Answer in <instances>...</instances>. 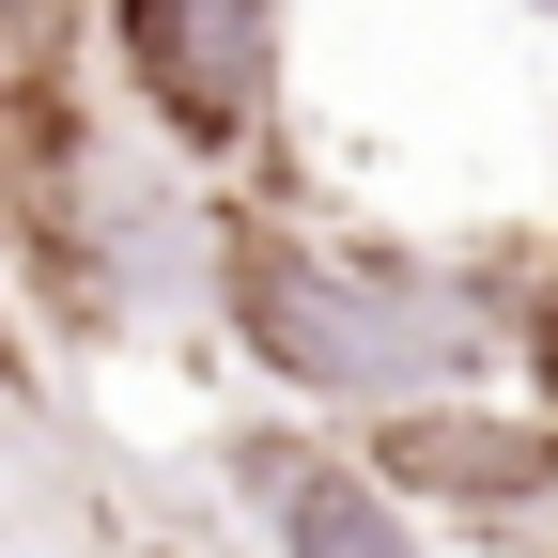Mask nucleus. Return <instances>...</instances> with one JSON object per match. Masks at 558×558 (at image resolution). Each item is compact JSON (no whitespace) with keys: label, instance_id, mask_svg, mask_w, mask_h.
Returning a JSON list of instances; mask_svg holds the SVG:
<instances>
[{"label":"nucleus","instance_id":"2","mask_svg":"<svg viewBox=\"0 0 558 558\" xmlns=\"http://www.w3.org/2000/svg\"><path fill=\"white\" fill-rule=\"evenodd\" d=\"M218 186H186L94 78V0H0V311L32 357H156L202 326Z\"/></svg>","mask_w":558,"mask_h":558},{"label":"nucleus","instance_id":"6","mask_svg":"<svg viewBox=\"0 0 558 558\" xmlns=\"http://www.w3.org/2000/svg\"><path fill=\"white\" fill-rule=\"evenodd\" d=\"M512 403L558 418V218L527 233V295H512Z\"/></svg>","mask_w":558,"mask_h":558},{"label":"nucleus","instance_id":"5","mask_svg":"<svg viewBox=\"0 0 558 558\" xmlns=\"http://www.w3.org/2000/svg\"><path fill=\"white\" fill-rule=\"evenodd\" d=\"M357 465L388 481L418 527H465V543H497V558H527V543L558 527V418L512 403V388L403 403V418H373V435H357Z\"/></svg>","mask_w":558,"mask_h":558},{"label":"nucleus","instance_id":"1","mask_svg":"<svg viewBox=\"0 0 558 558\" xmlns=\"http://www.w3.org/2000/svg\"><path fill=\"white\" fill-rule=\"evenodd\" d=\"M512 295L527 233H373L295 171L218 186V248H202V341H233V373L326 435H373L450 388H512Z\"/></svg>","mask_w":558,"mask_h":558},{"label":"nucleus","instance_id":"4","mask_svg":"<svg viewBox=\"0 0 558 558\" xmlns=\"http://www.w3.org/2000/svg\"><path fill=\"white\" fill-rule=\"evenodd\" d=\"M202 481H218V512H233L248 558H450V543L357 465V435L279 418V403L218 418V435H202Z\"/></svg>","mask_w":558,"mask_h":558},{"label":"nucleus","instance_id":"7","mask_svg":"<svg viewBox=\"0 0 558 558\" xmlns=\"http://www.w3.org/2000/svg\"><path fill=\"white\" fill-rule=\"evenodd\" d=\"M32 403H47V357H32V326L0 311V418H32Z\"/></svg>","mask_w":558,"mask_h":558},{"label":"nucleus","instance_id":"3","mask_svg":"<svg viewBox=\"0 0 558 558\" xmlns=\"http://www.w3.org/2000/svg\"><path fill=\"white\" fill-rule=\"evenodd\" d=\"M94 78L186 186L295 171V0H94Z\"/></svg>","mask_w":558,"mask_h":558}]
</instances>
